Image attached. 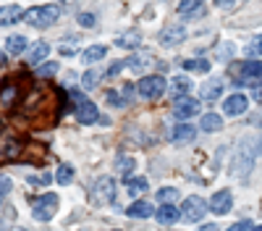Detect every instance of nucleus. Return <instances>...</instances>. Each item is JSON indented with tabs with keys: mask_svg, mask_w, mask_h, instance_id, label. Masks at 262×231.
Segmentation results:
<instances>
[{
	"mask_svg": "<svg viewBox=\"0 0 262 231\" xmlns=\"http://www.w3.org/2000/svg\"><path fill=\"white\" fill-rule=\"evenodd\" d=\"M60 90L42 87V84L29 81V87L18 102V121H24L34 129H50L60 113Z\"/></svg>",
	"mask_w": 262,
	"mask_h": 231,
	"instance_id": "obj_1",
	"label": "nucleus"
},
{
	"mask_svg": "<svg viewBox=\"0 0 262 231\" xmlns=\"http://www.w3.org/2000/svg\"><path fill=\"white\" fill-rule=\"evenodd\" d=\"M29 76H11V79H6L3 81V87H0V111L3 113H11L16 105L21 102V97H24V92H27V87H29Z\"/></svg>",
	"mask_w": 262,
	"mask_h": 231,
	"instance_id": "obj_2",
	"label": "nucleus"
},
{
	"mask_svg": "<svg viewBox=\"0 0 262 231\" xmlns=\"http://www.w3.org/2000/svg\"><path fill=\"white\" fill-rule=\"evenodd\" d=\"M58 18H60V6H55V3L34 6V8H27V13H24V21H27L29 27H37V29L53 27Z\"/></svg>",
	"mask_w": 262,
	"mask_h": 231,
	"instance_id": "obj_3",
	"label": "nucleus"
},
{
	"mask_svg": "<svg viewBox=\"0 0 262 231\" xmlns=\"http://www.w3.org/2000/svg\"><path fill=\"white\" fill-rule=\"evenodd\" d=\"M228 76L233 79V84H252L262 76V63L259 60H244V63H231Z\"/></svg>",
	"mask_w": 262,
	"mask_h": 231,
	"instance_id": "obj_4",
	"label": "nucleus"
},
{
	"mask_svg": "<svg viewBox=\"0 0 262 231\" xmlns=\"http://www.w3.org/2000/svg\"><path fill=\"white\" fill-rule=\"evenodd\" d=\"M90 200H92V205H113V200H116V181L111 179V176H100V179H95V184H92V189H90Z\"/></svg>",
	"mask_w": 262,
	"mask_h": 231,
	"instance_id": "obj_5",
	"label": "nucleus"
},
{
	"mask_svg": "<svg viewBox=\"0 0 262 231\" xmlns=\"http://www.w3.org/2000/svg\"><path fill=\"white\" fill-rule=\"evenodd\" d=\"M71 97H74V116H76V121L79 123H97L100 121V111H97V105L92 102V100H86L84 95H79V92H69Z\"/></svg>",
	"mask_w": 262,
	"mask_h": 231,
	"instance_id": "obj_6",
	"label": "nucleus"
},
{
	"mask_svg": "<svg viewBox=\"0 0 262 231\" xmlns=\"http://www.w3.org/2000/svg\"><path fill=\"white\" fill-rule=\"evenodd\" d=\"M165 90H168V81L163 76H158V74H149V76L139 79V84H137V92L144 100H155V97L165 95Z\"/></svg>",
	"mask_w": 262,
	"mask_h": 231,
	"instance_id": "obj_7",
	"label": "nucleus"
},
{
	"mask_svg": "<svg viewBox=\"0 0 262 231\" xmlns=\"http://www.w3.org/2000/svg\"><path fill=\"white\" fill-rule=\"evenodd\" d=\"M32 213L37 221H50L55 213H58V195L48 192V195H42L32 202Z\"/></svg>",
	"mask_w": 262,
	"mask_h": 231,
	"instance_id": "obj_8",
	"label": "nucleus"
},
{
	"mask_svg": "<svg viewBox=\"0 0 262 231\" xmlns=\"http://www.w3.org/2000/svg\"><path fill=\"white\" fill-rule=\"evenodd\" d=\"M210 210V202H205L202 197H196V195H191L189 200H184V205H181V216L191 223V221H202V216Z\"/></svg>",
	"mask_w": 262,
	"mask_h": 231,
	"instance_id": "obj_9",
	"label": "nucleus"
},
{
	"mask_svg": "<svg viewBox=\"0 0 262 231\" xmlns=\"http://www.w3.org/2000/svg\"><path fill=\"white\" fill-rule=\"evenodd\" d=\"M176 11H179V16L184 21H196V18L207 16V3L205 0H181Z\"/></svg>",
	"mask_w": 262,
	"mask_h": 231,
	"instance_id": "obj_10",
	"label": "nucleus"
},
{
	"mask_svg": "<svg viewBox=\"0 0 262 231\" xmlns=\"http://www.w3.org/2000/svg\"><path fill=\"white\" fill-rule=\"evenodd\" d=\"M24 155V142L18 137H0V160H16Z\"/></svg>",
	"mask_w": 262,
	"mask_h": 231,
	"instance_id": "obj_11",
	"label": "nucleus"
},
{
	"mask_svg": "<svg viewBox=\"0 0 262 231\" xmlns=\"http://www.w3.org/2000/svg\"><path fill=\"white\" fill-rule=\"evenodd\" d=\"M231 207H233V195H231V189H217V192L210 197V210H212L215 216H226Z\"/></svg>",
	"mask_w": 262,
	"mask_h": 231,
	"instance_id": "obj_12",
	"label": "nucleus"
},
{
	"mask_svg": "<svg viewBox=\"0 0 262 231\" xmlns=\"http://www.w3.org/2000/svg\"><path fill=\"white\" fill-rule=\"evenodd\" d=\"M173 113H176V118L179 121H189L191 116H196L200 113V100H194V97H179L176 100V105H173Z\"/></svg>",
	"mask_w": 262,
	"mask_h": 231,
	"instance_id": "obj_13",
	"label": "nucleus"
},
{
	"mask_svg": "<svg viewBox=\"0 0 262 231\" xmlns=\"http://www.w3.org/2000/svg\"><path fill=\"white\" fill-rule=\"evenodd\" d=\"M247 105H249L247 95L233 92V95L226 97V102H223V113H226V116H242V113L247 111Z\"/></svg>",
	"mask_w": 262,
	"mask_h": 231,
	"instance_id": "obj_14",
	"label": "nucleus"
},
{
	"mask_svg": "<svg viewBox=\"0 0 262 231\" xmlns=\"http://www.w3.org/2000/svg\"><path fill=\"white\" fill-rule=\"evenodd\" d=\"M155 66V58L149 53H134L128 60H126V69H131L134 74H147V69Z\"/></svg>",
	"mask_w": 262,
	"mask_h": 231,
	"instance_id": "obj_15",
	"label": "nucleus"
},
{
	"mask_svg": "<svg viewBox=\"0 0 262 231\" xmlns=\"http://www.w3.org/2000/svg\"><path fill=\"white\" fill-rule=\"evenodd\" d=\"M189 92H191V79H189V76H181V74H179V76H173V79L168 81V95H170V97L179 100V97H186Z\"/></svg>",
	"mask_w": 262,
	"mask_h": 231,
	"instance_id": "obj_16",
	"label": "nucleus"
},
{
	"mask_svg": "<svg viewBox=\"0 0 262 231\" xmlns=\"http://www.w3.org/2000/svg\"><path fill=\"white\" fill-rule=\"evenodd\" d=\"M184 39H186V29H184L181 24L165 27V29H163V34H160V42H163V45H168V48L179 45V42H184Z\"/></svg>",
	"mask_w": 262,
	"mask_h": 231,
	"instance_id": "obj_17",
	"label": "nucleus"
},
{
	"mask_svg": "<svg viewBox=\"0 0 262 231\" xmlns=\"http://www.w3.org/2000/svg\"><path fill=\"white\" fill-rule=\"evenodd\" d=\"M179 216H181V210L176 205H160L155 210V218H158L160 226H173V223L179 221Z\"/></svg>",
	"mask_w": 262,
	"mask_h": 231,
	"instance_id": "obj_18",
	"label": "nucleus"
},
{
	"mask_svg": "<svg viewBox=\"0 0 262 231\" xmlns=\"http://www.w3.org/2000/svg\"><path fill=\"white\" fill-rule=\"evenodd\" d=\"M24 8L21 6H3L0 8V27H11V24H16V21H21L24 18Z\"/></svg>",
	"mask_w": 262,
	"mask_h": 231,
	"instance_id": "obj_19",
	"label": "nucleus"
},
{
	"mask_svg": "<svg viewBox=\"0 0 262 231\" xmlns=\"http://www.w3.org/2000/svg\"><path fill=\"white\" fill-rule=\"evenodd\" d=\"M48 53H50V45L39 39V42H34V45L27 50V63H32V66H39V63L48 58Z\"/></svg>",
	"mask_w": 262,
	"mask_h": 231,
	"instance_id": "obj_20",
	"label": "nucleus"
},
{
	"mask_svg": "<svg viewBox=\"0 0 262 231\" xmlns=\"http://www.w3.org/2000/svg\"><path fill=\"white\" fill-rule=\"evenodd\" d=\"M126 213L131 218H149V216H155V207H152V202H147V200H134L128 205Z\"/></svg>",
	"mask_w": 262,
	"mask_h": 231,
	"instance_id": "obj_21",
	"label": "nucleus"
},
{
	"mask_svg": "<svg viewBox=\"0 0 262 231\" xmlns=\"http://www.w3.org/2000/svg\"><path fill=\"white\" fill-rule=\"evenodd\" d=\"M45 155H48V147H45V144L27 142V144H24V155H21V158H27V160H32V163H42V160H45Z\"/></svg>",
	"mask_w": 262,
	"mask_h": 231,
	"instance_id": "obj_22",
	"label": "nucleus"
},
{
	"mask_svg": "<svg viewBox=\"0 0 262 231\" xmlns=\"http://www.w3.org/2000/svg\"><path fill=\"white\" fill-rule=\"evenodd\" d=\"M27 48H29V42H27L24 34H11L8 42H6V53H11V55H21Z\"/></svg>",
	"mask_w": 262,
	"mask_h": 231,
	"instance_id": "obj_23",
	"label": "nucleus"
},
{
	"mask_svg": "<svg viewBox=\"0 0 262 231\" xmlns=\"http://www.w3.org/2000/svg\"><path fill=\"white\" fill-rule=\"evenodd\" d=\"M221 95H223V81L221 79H212L202 87V100H207V102H215Z\"/></svg>",
	"mask_w": 262,
	"mask_h": 231,
	"instance_id": "obj_24",
	"label": "nucleus"
},
{
	"mask_svg": "<svg viewBox=\"0 0 262 231\" xmlns=\"http://www.w3.org/2000/svg\"><path fill=\"white\" fill-rule=\"evenodd\" d=\"M196 134V129L189 123V121H181L176 129H173V142H191Z\"/></svg>",
	"mask_w": 262,
	"mask_h": 231,
	"instance_id": "obj_25",
	"label": "nucleus"
},
{
	"mask_svg": "<svg viewBox=\"0 0 262 231\" xmlns=\"http://www.w3.org/2000/svg\"><path fill=\"white\" fill-rule=\"evenodd\" d=\"M147 186H149V181L142 179V176H131V179H126V189H128V195H131V197L144 195V192H147Z\"/></svg>",
	"mask_w": 262,
	"mask_h": 231,
	"instance_id": "obj_26",
	"label": "nucleus"
},
{
	"mask_svg": "<svg viewBox=\"0 0 262 231\" xmlns=\"http://www.w3.org/2000/svg\"><path fill=\"white\" fill-rule=\"evenodd\" d=\"M116 45H118V48H128V50H131V48H139V45H142V34H139V32L118 34V37H116Z\"/></svg>",
	"mask_w": 262,
	"mask_h": 231,
	"instance_id": "obj_27",
	"label": "nucleus"
},
{
	"mask_svg": "<svg viewBox=\"0 0 262 231\" xmlns=\"http://www.w3.org/2000/svg\"><path fill=\"white\" fill-rule=\"evenodd\" d=\"M105 53H107L105 45H90V48H84L81 58H84V63H95V60H102Z\"/></svg>",
	"mask_w": 262,
	"mask_h": 231,
	"instance_id": "obj_28",
	"label": "nucleus"
},
{
	"mask_svg": "<svg viewBox=\"0 0 262 231\" xmlns=\"http://www.w3.org/2000/svg\"><path fill=\"white\" fill-rule=\"evenodd\" d=\"M181 66H184L186 71H200V74H205V71H210V60H207V58H186Z\"/></svg>",
	"mask_w": 262,
	"mask_h": 231,
	"instance_id": "obj_29",
	"label": "nucleus"
},
{
	"mask_svg": "<svg viewBox=\"0 0 262 231\" xmlns=\"http://www.w3.org/2000/svg\"><path fill=\"white\" fill-rule=\"evenodd\" d=\"M202 129L205 132H221L223 129V118L217 113H205L202 116Z\"/></svg>",
	"mask_w": 262,
	"mask_h": 231,
	"instance_id": "obj_30",
	"label": "nucleus"
},
{
	"mask_svg": "<svg viewBox=\"0 0 262 231\" xmlns=\"http://www.w3.org/2000/svg\"><path fill=\"white\" fill-rule=\"evenodd\" d=\"M158 200H160V205H173L179 200V189L176 186H163V189H158Z\"/></svg>",
	"mask_w": 262,
	"mask_h": 231,
	"instance_id": "obj_31",
	"label": "nucleus"
},
{
	"mask_svg": "<svg viewBox=\"0 0 262 231\" xmlns=\"http://www.w3.org/2000/svg\"><path fill=\"white\" fill-rule=\"evenodd\" d=\"M55 181H58L60 186L71 184V181H74V168H71L69 163H63V165L58 168V174H55Z\"/></svg>",
	"mask_w": 262,
	"mask_h": 231,
	"instance_id": "obj_32",
	"label": "nucleus"
},
{
	"mask_svg": "<svg viewBox=\"0 0 262 231\" xmlns=\"http://www.w3.org/2000/svg\"><path fill=\"white\" fill-rule=\"evenodd\" d=\"M134 165H137V163H134V158H128V155H121V158L116 160L118 174H123L126 179H128V174H131V171H134Z\"/></svg>",
	"mask_w": 262,
	"mask_h": 231,
	"instance_id": "obj_33",
	"label": "nucleus"
},
{
	"mask_svg": "<svg viewBox=\"0 0 262 231\" xmlns=\"http://www.w3.org/2000/svg\"><path fill=\"white\" fill-rule=\"evenodd\" d=\"M247 55H249L252 60H257V58L262 55V34H257V37H252V39H249V45H247Z\"/></svg>",
	"mask_w": 262,
	"mask_h": 231,
	"instance_id": "obj_34",
	"label": "nucleus"
},
{
	"mask_svg": "<svg viewBox=\"0 0 262 231\" xmlns=\"http://www.w3.org/2000/svg\"><path fill=\"white\" fill-rule=\"evenodd\" d=\"M97 81H100V71H95V69L84 71V76H81V84H84V90H92V87H97Z\"/></svg>",
	"mask_w": 262,
	"mask_h": 231,
	"instance_id": "obj_35",
	"label": "nucleus"
},
{
	"mask_svg": "<svg viewBox=\"0 0 262 231\" xmlns=\"http://www.w3.org/2000/svg\"><path fill=\"white\" fill-rule=\"evenodd\" d=\"M37 74L45 76V79L55 76V74H58V63H39V71H37Z\"/></svg>",
	"mask_w": 262,
	"mask_h": 231,
	"instance_id": "obj_36",
	"label": "nucleus"
},
{
	"mask_svg": "<svg viewBox=\"0 0 262 231\" xmlns=\"http://www.w3.org/2000/svg\"><path fill=\"white\" fill-rule=\"evenodd\" d=\"M105 97H107V102H111V105H116V108L126 105V100H123V97H118V92H116V90H107V92H105Z\"/></svg>",
	"mask_w": 262,
	"mask_h": 231,
	"instance_id": "obj_37",
	"label": "nucleus"
},
{
	"mask_svg": "<svg viewBox=\"0 0 262 231\" xmlns=\"http://www.w3.org/2000/svg\"><path fill=\"white\" fill-rule=\"evenodd\" d=\"M50 181H53V176L45 174V171H42V176H29V184H32V186H39V184L45 186V184H50Z\"/></svg>",
	"mask_w": 262,
	"mask_h": 231,
	"instance_id": "obj_38",
	"label": "nucleus"
},
{
	"mask_svg": "<svg viewBox=\"0 0 262 231\" xmlns=\"http://www.w3.org/2000/svg\"><path fill=\"white\" fill-rule=\"evenodd\" d=\"M249 87H252V97H254L257 102H262V76H259L257 81H252Z\"/></svg>",
	"mask_w": 262,
	"mask_h": 231,
	"instance_id": "obj_39",
	"label": "nucleus"
},
{
	"mask_svg": "<svg viewBox=\"0 0 262 231\" xmlns=\"http://www.w3.org/2000/svg\"><path fill=\"white\" fill-rule=\"evenodd\" d=\"M76 18H79V24H81V27H95V21H97L92 13H79Z\"/></svg>",
	"mask_w": 262,
	"mask_h": 231,
	"instance_id": "obj_40",
	"label": "nucleus"
},
{
	"mask_svg": "<svg viewBox=\"0 0 262 231\" xmlns=\"http://www.w3.org/2000/svg\"><path fill=\"white\" fill-rule=\"evenodd\" d=\"M252 228H254V226H252L249 221H238V223H233L228 231H252Z\"/></svg>",
	"mask_w": 262,
	"mask_h": 231,
	"instance_id": "obj_41",
	"label": "nucleus"
},
{
	"mask_svg": "<svg viewBox=\"0 0 262 231\" xmlns=\"http://www.w3.org/2000/svg\"><path fill=\"white\" fill-rule=\"evenodd\" d=\"M11 192V179H6V176H0V197H6Z\"/></svg>",
	"mask_w": 262,
	"mask_h": 231,
	"instance_id": "obj_42",
	"label": "nucleus"
},
{
	"mask_svg": "<svg viewBox=\"0 0 262 231\" xmlns=\"http://www.w3.org/2000/svg\"><path fill=\"white\" fill-rule=\"evenodd\" d=\"M123 66H126V63H123V60H116V63H113V66H111V69H107V74H105V76H118V71H121Z\"/></svg>",
	"mask_w": 262,
	"mask_h": 231,
	"instance_id": "obj_43",
	"label": "nucleus"
},
{
	"mask_svg": "<svg viewBox=\"0 0 262 231\" xmlns=\"http://www.w3.org/2000/svg\"><path fill=\"white\" fill-rule=\"evenodd\" d=\"M123 100H126V105L134 100V87H131V84H123Z\"/></svg>",
	"mask_w": 262,
	"mask_h": 231,
	"instance_id": "obj_44",
	"label": "nucleus"
},
{
	"mask_svg": "<svg viewBox=\"0 0 262 231\" xmlns=\"http://www.w3.org/2000/svg\"><path fill=\"white\" fill-rule=\"evenodd\" d=\"M233 50H236L233 45H223V48H221V58H223V60H228V55H233Z\"/></svg>",
	"mask_w": 262,
	"mask_h": 231,
	"instance_id": "obj_45",
	"label": "nucleus"
},
{
	"mask_svg": "<svg viewBox=\"0 0 262 231\" xmlns=\"http://www.w3.org/2000/svg\"><path fill=\"white\" fill-rule=\"evenodd\" d=\"M215 6H217V8H231L233 0H215Z\"/></svg>",
	"mask_w": 262,
	"mask_h": 231,
	"instance_id": "obj_46",
	"label": "nucleus"
},
{
	"mask_svg": "<svg viewBox=\"0 0 262 231\" xmlns=\"http://www.w3.org/2000/svg\"><path fill=\"white\" fill-rule=\"evenodd\" d=\"M200 231H217V223H205L200 226Z\"/></svg>",
	"mask_w": 262,
	"mask_h": 231,
	"instance_id": "obj_47",
	"label": "nucleus"
},
{
	"mask_svg": "<svg viewBox=\"0 0 262 231\" xmlns=\"http://www.w3.org/2000/svg\"><path fill=\"white\" fill-rule=\"evenodd\" d=\"M3 66H6V53L0 50V69H3Z\"/></svg>",
	"mask_w": 262,
	"mask_h": 231,
	"instance_id": "obj_48",
	"label": "nucleus"
},
{
	"mask_svg": "<svg viewBox=\"0 0 262 231\" xmlns=\"http://www.w3.org/2000/svg\"><path fill=\"white\" fill-rule=\"evenodd\" d=\"M252 231H262V226H254V228H252Z\"/></svg>",
	"mask_w": 262,
	"mask_h": 231,
	"instance_id": "obj_49",
	"label": "nucleus"
},
{
	"mask_svg": "<svg viewBox=\"0 0 262 231\" xmlns=\"http://www.w3.org/2000/svg\"><path fill=\"white\" fill-rule=\"evenodd\" d=\"M113 231H121V228H113Z\"/></svg>",
	"mask_w": 262,
	"mask_h": 231,
	"instance_id": "obj_50",
	"label": "nucleus"
}]
</instances>
